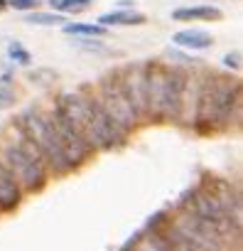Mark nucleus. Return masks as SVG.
I'll return each mask as SVG.
<instances>
[{
  "label": "nucleus",
  "mask_w": 243,
  "mask_h": 251,
  "mask_svg": "<svg viewBox=\"0 0 243 251\" xmlns=\"http://www.w3.org/2000/svg\"><path fill=\"white\" fill-rule=\"evenodd\" d=\"M115 74L138 121L145 123V62H131L123 67H115Z\"/></svg>",
  "instance_id": "nucleus-10"
},
{
  "label": "nucleus",
  "mask_w": 243,
  "mask_h": 251,
  "mask_svg": "<svg viewBox=\"0 0 243 251\" xmlns=\"http://www.w3.org/2000/svg\"><path fill=\"white\" fill-rule=\"evenodd\" d=\"M120 249H128V251H165L145 229H138L123 246H120Z\"/></svg>",
  "instance_id": "nucleus-18"
},
{
  "label": "nucleus",
  "mask_w": 243,
  "mask_h": 251,
  "mask_svg": "<svg viewBox=\"0 0 243 251\" xmlns=\"http://www.w3.org/2000/svg\"><path fill=\"white\" fill-rule=\"evenodd\" d=\"M64 32L71 37H81V40H101L108 35V30L96 23H64Z\"/></svg>",
  "instance_id": "nucleus-17"
},
{
  "label": "nucleus",
  "mask_w": 243,
  "mask_h": 251,
  "mask_svg": "<svg viewBox=\"0 0 243 251\" xmlns=\"http://www.w3.org/2000/svg\"><path fill=\"white\" fill-rule=\"evenodd\" d=\"M197 185H201L219 202V207L233 219V224L243 226V195H241L238 182H233L228 177H221V175L204 173L201 180H197Z\"/></svg>",
  "instance_id": "nucleus-9"
},
{
  "label": "nucleus",
  "mask_w": 243,
  "mask_h": 251,
  "mask_svg": "<svg viewBox=\"0 0 243 251\" xmlns=\"http://www.w3.org/2000/svg\"><path fill=\"white\" fill-rule=\"evenodd\" d=\"M15 128L32 141V146L37 148L40 158L44 160L49 175L62 177V175L74 173V168H71V163L66 160L64 148H62L59 138H57V131H54V126H52L49 111H42L40 106L25 108V111L20 113L18 123H15Z\"/></svg>",
  "instance_id": "nucleus-2"
},
{
  "label": "nucleus",
  "mask_w": 243,
  "mask_h": 251,
  "mask_svg": "<svg viewBox=\"0 0 243 251\" xmlns=\"http://www.w3.org/2000/svg\"><path fill=\"white\" fill-rule=\"evenodd\" d=\"M241 59H243V57H241V50H233V52H226L221 62H223L226 69H231V72H241V67H243Z\"/></svg>",
  "instance_id": "nucleus-23"
},
{
  "label": "nucleus",
  "mask_w": 243,
  "mask_h": 251,
  "mask_svg": "<svg viewBox=\"0 0 243 251\" xmlns=\"http://www.w3.org/2000/svg\"><path fill=\"white\" fill-rule=\"evenodd\" d=\"M0 163L15 177L22 195L42 192L49 182V170H47L44 160L40 158L32 141L20 131H18V138L3 143V148H0Z\"/></svg>",
  "instance_id": "nucleus-3"
},
{
  "label": "nucleus",
  "mask_w": 243,
  "mask_h": 251,
  "mask_svg": "<svg viewBox=\"0 0 243 251\" xmlns=\"http://www.w3.org/2000/svg\"><path fill=\"white\" fill-rule=\"evenodd\" d=\"M143 229H145L165 251H197V249L172 226V222H170V209H160V212L150 214Z\"/></svg>",
  "instance_id": "nucleus-11"
},
{
  "label": "nucleus",
  "mask_w": 243,
  "mask_h": 251,
  "mask_svg": "<svg viewBox=\"0 0 243 251\" xmlns=\"http://www.w3.org/2000/svg\"><path fill=\"white\" fill-rule=\"evenodd\" d=\"M22 190L20 185L15 182V177L3 168L0 163V214H8V212H15L22 202Z\"/></svg>",
  "instance_id": "nucleus-14"
},
{
  "label": "nucleus",
  "mask_w": 243,
  "mask_h": 251,
  "mask_svg": "<svg viewBox=\"0 0 243 251\" xmlns=\"http://www.w3.org/2000/svg\"><path fill=\"white\" fill-rule=\"evenodd\" d=\"M15 101H18V91H15L10 76H8V74L0 76V111H5V108L15 106Z\"/></svg>",
  "instance_id": "nucleus-21"
},
{
  "label": "nucleus",
  "mask_w": 243,
  "mask_h": 251,
  "mask_svg": "<svg viewBox=\"0 0 243 251\" xmlns=\"http://www.w3.org/2000/svg\"><path fill=\"white\" fill-rule=\"evenodd\" d=\"M8 57L13 59V62H18V64H22V67H30L32 64V54L15 40V42H10L8 45Z\"/></svg>",
  "instance_id": "nucleus-22"
},
{
  "label": "nucleus",
  "mask_w": 243,
  "mask_h": 251,
  "mask_svg": "<svg viewBox=\"0 0 243 251\" xmlns=\"http://www.w3.org/2000/svg\"><path fill=\"white\" fill-rule=\"evenodd\" d=\"M187 74H189V69L167 64L157 123H177L179 126V121H182V101H184V89H187Z\"/></svg>",
  "instance_id": "nucleus-8"
},
{
  "label": "nucleus",
  "mask_w": 243,
  "mask_h": 251,
  "mask_svg": "<svg viewBox=\"0 0 243 251\" xmlns=\"http://www.w3.org/2000/svg\"><path fill=\"white\" fill-rule=\"evenodd\" d=\"M25 23L30 25H62L64 23V15L59 13H42V10H32V13H25Z\"/></svg>",
  "instance_id": "nucleus-20"
},
{
  "label": "nucleus",
  "mask_w": 243,
  "mask_h": 251,
  "mask_svg": "<svg viewBox=\"0 0 243 251\" xmlns=\"http://www.w3.org/2000/svg\"><path fill=\"white\" fill-rule=\"evenodd\" d=\"M172 45L177 50H184V52H204V50L214 47V37L206 30L187 27V30H179L172 35Z\"/></svg>",
  "instance_id": "nucleus-13"
},
{
  "label": "nucleus",
  "mask_w": 243,
  "mask_h": 251,
  "mask_svg": "<svg viewBox=\"0 0 243 251\" xmlns=\"http://www.w3.org/2000/svg\"><path fill=\"white\" fill-rule=\"evenodd\" d=\"M5 8H8V0H0V13H3Z\"/></svg>",
  "instance_id": "nucleus-24"
},
{
  "label": "nucleus",
  "mask_w": 243,
  "mask_h": 251,
  "mask_svg": "<svg viewBox=\"0 0 243 251\" xmlns=\"http://www.w3.org/2000/svg\"><path fill=\"white\" fill-rule=\"evenodd\" d=\"M49 5H52V13H59V15H81L93 5V0H49Z\"/></svg>",
  "instance_id": "nucleus-19"
},
{
  "label": "nucleus",
  "mask_w": 243,
  "mask_h": 251,
  "mask_svg": "<svg viewBox=\"0 0 243 251\" xmlns=\"http://www.w3.org/2000/svg\"><path fill=\"white\" fill-rule=\"evenodd\" d=\"M93 94H96V99L101 101V106L108 111V116H110L123 131L133 133L138 126H140V121H138L133 106L128 103L123 89H120V84H118V74H115V69L106 72V74L98 79Z\"/></svg>",
  "instance_id": "nucleus-5"
},
{
  "label": "nucleus",
  "mask_w": 243,
  "mask_h": 251,
  "mask_svg": "<svg viewBox=\"0 0 243 251\" xmlns=\"http://www.w3.org/2000/svg\"><path fill=\"white\" fill-rule=\"evenodd\" d=\"M49 118H52V126H54V131H57V138L64 148V155L66 160L71 163V168L76 170L79 165H84L91 155H93V148L79 136V131L74 128V123L69 121V116L64 113V108L57 103H52V111H49Z\"/></svg>",
  "instance_id": "nucleus-7"
},
{
  "label": "nucleus",
  "mask_w": 243,
  "mask_h": 251,
  "mask_svg": "<svg viewBox=\"0 0 243 251\" xmlns=\"http://www.w3.org/2000/svg\"><path fill=\"white\" fill-rule=\"evenodd\" d=\"M221 18L223 13L216 5H189V8H177L172 13V20L177 23H216Z\"/></svg>",
  "instance_id": "nucleus-16"
},
{
  "label": "nucleus",
  "mask_w": 243,
  "mask_h": 251,
  "mask_svg": "<svg viewBox=\"0 0 243 251\" xmlns=\"http://www.w3.org/2000/svg\"><path fill=\"white\" fill-rule=\"evenodd\" d=\"M175 207H184V209H189L192 214H197L199 219H204V222L221 236V241L226 244L228 251H241V246H243V226L233 224V219L219 207V202H216L201 185L194 182V185L177 200Z\"/></svg>",
  "instance_id": "nucleus-4"
},
{
  "label": "nucleus",
  "mask_w": 243,
  "mask_h": 251,
  "mask_svg": "<svg viewBox=\"0 0 243 251\" xmlns=\"http://www.w3.org/2000/svg\"><path fill=\"white\" fill-rule=\"evenodd\" d=\"M170 222H172V226H175L197 251H228L226 244L221 241V236H219L204 219H199L197 214H192L189 209L175 207V209L170 212Z\"/></svg>",
  "instance_id": "nucleus-6"
},
{
  "label": "nucleus",
  "mask_w": 243,
  "mask_h": 251,
  "mask_svg": "<svg viewBox=\"0 0 243 251\" xmlns=\"http://www.w3.org/2000/svg\"><path fill=\"white\" fill-rule=\"evenodd\" d=\"M243 106V89L241 81L231 74L216 72H199V89H197V108L192 128L197 133H216L231 128L238 123Z\"/></svg>",
  "instance_id": "nucleus-1"
},
{
  "label": "nucleus",
  "mask_w": 243,
  "mask_h": 251,
  "mask_svg": "<svg viewBox=\"0 0 243 251\" xmlns=\"http://www.w3.org/2000/svg\"><path fill=\"white\" fill-rule=\"evenodd\" d=\"M165 62H145V123H157L165 84Z\"/></svg>",
  "instance_id": "nucleus-12"
},
{
  "label": "nucleus",
  "mask_w": 243,
  "mask_h": 251,
  "mask_svg": "<svg viewBox=\"0 0 243 251\" xmlns=\"http://www.w3.org/2000/svg\"><path fill=\"white\" fill-rule=\"evenodd\" d=\"M148 23V18L143 15V13H138L135 8H128V10H123V8H118V10H110V13H103V15H98V20H96V25H101V27H131V25H145Z\"/></svg>",
  "instance_id": "nucleus-15"
}]
</instances>
